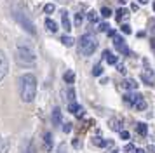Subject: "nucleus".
Wrapping results in <instances>:
<instances>
[{
    "mask_svg": "<svg viewBox=\"0 0 155 153\" xmlns=\"http://www.w3.org/2000/svg\"><path fill=\"white\" fill-rule=\"evenodd\" d=\"M73 146H75V148H78V146H80V143H78V139H73Z\"/></svg>",
    "mask_w": 155,
    "mask_h": 153,
    "instance_id": "40",
    "label": "nucleus"
},
{
    "mask_svg": "<svg viewBox=\"0 0 155 153\" xmlns=\"http://www.w3.org/2000/svg\"><path fill=\"white\" fill-rule=\"evenodd\" d=\"M92 145H94V146H99V148H105V146L112 145V141H106V139L99 138V136H94V138H92Z\"/></svg>",
    "mask_w": 155,
    "mask_h": 153,
    "instance_id": "13",
    "label": "nucleus"
},
{
    "mask_svg": "<svg viewBox=\"0 0 155 153\" xmlns=\"http://www.w3.org/2000/svg\"><path fill=\"white\" fill-rule=\"evenodd\" d=\"M122 89L126 90H138V85L140 83H136V80H133V78H126V80H122Z\"/></svg>",
    "mask_w": 155,
    "mask_h": 153,
    "instance_id": "9",
    "label": "nucleus"
},
{
    "mask_svg": "<svg viewBox=\"0 0 155 153\" xmlns=\"http://www.w3.org/2000/svg\"><path fill=\"white\" fill-rule=\"evenodd\" d=\"M141 80L147 83V85H155V73L147 68L143 73H141Z\"/></svg>",
    "mask_w": 155,
    "mask_h": 153,
    "instance_id": "8",
    "label": "nucleus"
},
{
    "mask_svg": "<svg viewBox=\"0 0 155 153\" xmlns=\"http://www.w3.org/2000/svg\"><path fill=\"white\" fill-rule=\"evenodd\" d=\"M14 18H16V21H18V23H19V24H21V26L25 28V30H26L30 35H35V33H37V31H35V26H33V23H31V21H30L26 16H23L21 12H14Z\"/></svg>",
    "mask_w": 155,
    "mask_h": 153,
    "instance_id": "4",
    "label": "nucleus"
},
{
    "mask_svg": "<svg viewBox=\"0 0 155 153\" xmlns=\"http://www.w3.org/2000/svg\"><path fill=\"white\" fill-rule=\"evenodd\" d=\"M51 118H52V125H61V122H63V115H61V110H59L58 106L52 110Z\"/></svg>",
    "mask_w": 155,
    "mask_h": 153,
    "instance_id": "10",
    "label": "nucleus"
},
{
    "mask_svg": "<svg viewBox=\"0 0 155 153\" xmlns=\"http://www.w3.org/2000/svg\"><path fill=\"white\" fill-rule=\"evenodd\" d=\"M108 125H110V129L115 131V132L122 131V120H119V118H110V120H108Z\"/></svg>",
    "mask_w": 155,
    "mask_h": 153,
    "instance_id": "12",
    "label": "nucleus"
},
{
    "mask_svg": "<svg viewBox=\"0 0 155 153\" xmlns=\"http://www.w3.org/2000/svg\"><path fill=\"white\" fill-rule=\"evenodd\" d=\"M124 103L129 104V106H134V104L138 103V101H141L143 99V96H141L138 90H131V92H127V94H124Z\"/></svg>",
    "mask_w": 155,
    "mask_h": 153,
    "instance_id": "5",
    "label": "nucleus"
},
{
    "mask_svg": "<svg viewBox=\"0 0 155 153\" xmlns=\"http://www.w3.org/2000/svg\"><path fill=\"white\" fill-rule=\"evenodd\" d=\"M45 30H47L49 33H56V31H58V24H56V21L51 19V18H47V19H45Z\"/></svg>",
    "mask_w": 155,
    "mask_h": 153,
    "instance_id": "14",
    "label": "nucleus"
},
{
    "mask_svg": "<svg viewBox=\"0 0 155 153\" xmlns=\"http://www.w3.org/2000/svg\"><path fill=\"white\" fill-rule=\"evenodd\" d=\"M63 80H64V83H68V85H71V83L75 82V73H73L71 70H66V73L63 75Z\"/></svg>",
    "mask_w": 155,
    "mask_h": 153,
    "instance_id": "17",
    "label": "nucleus"
},
{
    "mask_svg": "<svg viewBox=\"0 0 155 153\" xmlns=\"http://www.w3.org/2000/svg\"><path fill=\"white\" fill-rule=\"evenodd\" d=\"M44 143H45V150L51 151V143H52V136H51V132H45V136H44Z\"/></svg>",
    "mask_w": 155,
    "mask_h": 153,
    "instance_id": "23",
    "label": "nucleus"
},
{
    "mask_svg": "<svg viewBox=\"0 0 155 153\" xmlns=\"http://www.w3.org/2000/svg\"><path fill=\"white\" fill-rule=\"evenodd\" d=\"M68 111H70V113L82 115V108H80V104H77V103H70V104H68Z\"/></svg>",
    "mask_w": 155,
    "mask_h": 153,
    "instance_id": "20",
    "label": "nucleus"
},
{
    "mask_svg": "<svg viewBox=\"0 0 155 153\" xmlns=\"http://www.w3.org/2000/svg\"><path fill=\"white\" fill-rule=\"evenodd\" d=\"M150 0H140V4H148Z\"/></svg>",
    "mask_w": 155,
    "mask_h": 153,
    "instance_id": "42",
    "label": "nucleus"
},
{
    "mask_svg": "<svg viewBox=\"0 0 155 153\" xmlns=\"http://www.w3.org/2000/svg\"><path fill=\"white\" fill-rule=\"evenodd\" d=\"M115 2H119V4H122V5H124V4H126L127 0H115Z\"/></svg>",
    "mask_w": 155,
    "mask_h": 153,
    "instance_id": "41",
    "label": "nucleus"
},
{
    "mask_svg": "<svg viewBox=\"0 0 155 153\" xmlns=\"http://www.w3.org/2000/svg\"><path fill=\"white\" fill-rule=\"evenodd\" d=\"M63 132H71V124L70 122H66V124L63 125Z\"/></svg>",
    "mask_w": 155,
    "mask_h": 153,
    "instance_id": "33",
    "label": "nucleus"
},
{
    "mask_svg": "<svg viewBox=\"0 0 155 153\" xmlns=\"http://www.w3.org/2000/svg\"><path fill=\"white\" fill-rule=\"evenodd\" d=\"M122 31H124L126 35H129L131 33V26H129V24H122Z\"/></svg>",
    "mask_w": 155,
    "mask_h": 153,
    "instance_id": "34",
    "label": "nucleus"
},
{
    "mask_svg": "<svg viewBox=\"0 0 155 153\" xmlns=\"http://www.w3.org/2000/svg\"><path fill=\"white\" fill-rule=\"evenodd\" d=\"M112 153H119V151H112Z\"/></svg>",
    "mask_w": 155,
    "mask_h": 153,
    "instance_id": "44",
    "label": "nucleus"
},
{
    "mask_svg": "<svg viewBox=\"0 0 155 153\" xmlns=\"http://www.w3.org/2000/svg\"><path fill=\"white\" fill-rule=\"evenodd\" d=\"M117 71H119V73H122V75H124V73H126L127 70H126V66H122V64H119V66H117Z\"/></svg>",
    "mask_w": 155,
    "mask_h": 153,
    "instance_id": "35",
    "label": "nucleus"
},
{
    "mask_svg": "<svg viewBox=\"0 0 155 153\" xmlns=\"http://www.w3.org/2000/svg\"><path fill=\"white\" fill-rule=\"evenodd\" d=\"M101 16H103V18H110V16H112V9H110V7H103V9H101Z\"/></svg>",
    "mask_w": 155,
    "mask_h": 153,
    "instance_id": "27",
    "label": "nucleus"
},
{
    "mask_svg": "<svg viewBox=\"0 0 155 153\" xmlns=\"http://www.w3.org/2000/svg\"><path fill=\"white\" fill-rule=\"evenodd\" d=\"M150 24H152V31H153V35H155V21L152 19V21H150Z\"/></svg>",
    "mask_w": 155,
    "mask_h": 153,
    "instance_id": "39",
    "label": "nucleus"
},
{
    "mask_svg": "<svg viewBox=\"0 0 155 153\" xmlns=\"http://www.w3.org/2000/svg\"><path fill=\"white\" fill-rule=\"evenodd\" d=\"M103 59H105L108 64H117V56L113 54L112 50H108V49L103 50Z\"/></svg>",
    "mask_w": 155,
    "mask_h": 153,
    "instance_id": "11",
    "label": "nucleus"
},
{
    "mask_svg": "<svg viewBox=\"0 0 155 153\" xmlns=\"http://www.w3.org/2000/svg\"><path fill=\"white\" fill-rule=\"evenodd\" d=\"M35 59H37V56L30 47H25V45L18 47V50H16V61L19 63L21 66H33Z\"/></svg>",
    "mask_w": 155,
    "mask_h": 153,
    "instance_id": "3",
    "label": "nucleus"
},
{
    "mask_svg": "<svg viewBox=\"0 0 155 153\" xmlns=\"http://www.w3.org/2000/svg\"><path fill=\"white\" fill-rule=\"evenodd\" d=\"M59 2H64V0H59Z\"/></svg>",
    "mask_w": 155,
    "mask_h": 153,
    "instance_id": "45",
    "label": "nucleus"
},
{
    "mask_svg": "<svg viewBox=\"0 0 155 153\" xmlns=\"http://www.w3.org/2000/svg\"><path fill=\"white\" fill-rule=\"evenodd\" d=\"M61 44L66 45V47H71V45L75 44V40H73V37H70V35H63V37H61Z\"/></svg>",
    "mask_w": 155,
    "mask_h": 153,
    "instance_id": "21",
    "label": "nucleus"
},
{
    "mask_svg": "<svg viewBox=\"0 0 155 153\" xmlns=\"http://www.w3.org/2000/svg\"><path fill=\"white\" fill-rule=\"evenodd\" d=\"M87 19L91 21V23H98V19H99V14L96 12V11H91V12L87 14Z\"/></svg>",
    "mask_w": 155,
    "mask_h": 153,
    "instance_id": "24",
    "label": "nucleus"
},
{
    "mask_svg": "<svg viewBox=\"0 0 155 153\" xmlns=\"http://www.w3.org/2000/svg\"><path fill=\"white\" fill-rule=\"evenodd\" d=\"M153 11H155V2H153Z\"/></svg>",
    "mask_w": 155,
    "mask_h": 153,
    "instance_id": "43",
    "label": "nucleus"
},
{
    "mask_svg": "<svg viewBox=\"0 0 155 153\" xmlns=\"http://www.w3.org/2000/svg\"><path fill=\"white\" fill-rule=\"evenodd\" d=\"M92 75L94 76H101L103 75V66H101V64H96V66L92 68Z\"/></svg>",
    "mask_w": 155,
    "mask_h": 153,
    "instance_id": "26",
    "label": "nucleus"
},
{
    "mask_svg": "<svg viewBox=\"0 0 155 153\" xmlns=\"http://www.w3.org/2000/svg\"><path fill=\"white\" fill-rule=\"evenodd\" d=\"M63 97L64 99H68L70 103H73V99H75V90L68 87V89H63Z\"/></svg>",
    "mask_w": 155,
    "mask_h": 153,
    "instance_id": "18",
    "label": "nucleus"
},
{
    "mask_svg": "<svg viewBox=\"0 0 155 153\" xmlns=\"http://www.w3.org/2000/svg\"><path fill=\"white\" fill-rule=\"evenodd\" d=\"M7 151H9V141L0 136V153H7Z\"/></svg>",
    "mask_w": 155,
    "mask_h": 153,
    "instance_id": "22",
    "label": "nucleus"
},
{
    "mask_svg": "<svg viewBox=\"0 0 155 153\" xmlns=\"http://www.w3.org/2000/svg\"><path fill=\"white\" fill-rule=\"evenodd\" d=\"M133 151H134V153H147L145 150H141V148H134Z\"/></svg>",
    "mask_w": 155,
    "mask_h": 153,
    "instance_id": "37",
    "label": "nucleus"
},
{
    "mask_svg": "<svg viewBox=\"0 0 155 153\" xmlns=\"http://www.w3.org/2000/svg\"><path fill=\"white\" fill-rule=\"evenodd\" d=\"M82 21H84L82 14H77V16H75V24H77V26H80V24H82Z\"/></svg>",
    "mask_w": 155,
    "mask_h": 153,
    "instance_id": "30",
    "label": "nucleus"
},
{
    "mask_svg": "<svg viewBox=\"0 0 155 153\" xmlns=\"http://www.w3.org/2000/svg\"><path fill=\"white\" fill-rule=\"evenodd\" d=\"M117 21L119 23H122V21H126L127 18H129V11L127 9H124V7H120V9H117Z\"/></svg>",
    "mask_w": 155,
    "mask_h": 153,
    "instance_id": "15",
    "label": "nucleus"
},
{
    "mask_svg": "<svg viewBox=\"0 0 155 153\" xmlns=\"http://www.w3.org/2000/svg\"><path fill=\"white\" fill-rule=\"evenodd\" d=\"M61 23H63V28L66 30V31L71 30V23H70V18H68V12H66V11L61 12Z\"/></svg>",
    "mask_w": 155,
    "mask_h": 153,
    "instance_id": "16",
    "label": "nucleus"
},
{
    "mask_svg": "<svg viewBox=\"0 0 155 153\" xmlns=\"http://www.w3.org/2000/svg\"><path fill=\"white\" fill-rule=\"evenodd\" d=\"M44 9H45V12H47V14H52L54 11H56V7H54V4H47V5L44 7Z\"/></svg>",
    "mask_w": 155,
    "mask_h": 153,
    "instance_id": "29",
    "label": "nucleus"
},
{
    "mask_svg": "<svg viewBox=\"0 0 155 153\" xmlns=\"http://www.w3.org/2000/svg\"><path fill=\"white\" fill-rule=\"evenodd\" d=\"M133 150H134L133 145H127V146H126V151H133Z\"/></svg>",
    "mask_w": 155,
    "mask_h": 153,
    "instance_id": "38",
    "label": "nucleus"
},
{
    "mask_svg": "<svg viewBox=\"0 0 155 153\" xmlns=\"http://www.w3.org/2000/svg\"><path fill=\"white\" fill-rule=\"evenodd\" d=\"M133 108H134L136 111H143L145 108H147V103H145V99H141V101H138V103L134 104Z\"/></svg>",
    "mask_w": 155,
    "mask_h": 153,
    "instance_id": "25",
    "label": "nucleus"
},
{
    "mask_svg": "<svg viewBox=\"0 0 155 153\" xmlns=\"http://www.w3.org/2000/svg\"><path fill=\"white\" fill-rule=\"evenodd\" d=\"M136 132H138L140 136H147V132H148L147 124H143V122H138V124H136Z\"/></svg>",
    "mask_w": 155,
    "mask_h": 153,
    "instance_id": "19",
    "label": "nucleus"
},
{
    "mask_svg": "<svg viewBox=\"0 0 155 153\" xmlns=\"http://www.w3.org/2000/svg\"><path fill=\"white\" fill-rule=\"evenodd\" d=\"M9 71V61H7V56H5V52L4 50H0V82L5 78V75H7Z\"/></svg>",
    "mask_w": 155,
    "mask_h": 153,
    "instance_id": "7",
    "label": "nucleus"
},
{
    "mask_svg": "<svg viewBox=\"0 0 155 153\" xmlns=\"http://www.w3.org/2000/svg\"><path fill=\"white\" fill-rule=\"evenodd\" d=\"M113 44H115V49L119 50L120 54L129 56V47H127L126 40H124L122 37H119V35H115V37H113Z\"/></svg>",
    "mask_w": 155,
    "mask_h": 153,
    "instance_id": "6",
    "label": "nucleus"
},
{
    "mask_svg": "<svg viewBox=\"0 0 155 153\" xmlns=\"http://www.w3.org/2000/svg\"><path fill=\"white\" fill-rule=\"evenodd\" d=\"M37 96V78L33 73L19 76V97L23 103H31Z\"/></svg>",
    "mask_w": 155,
    "mask_h": 153,
    "instance_id": "1",
    "label": "nucleus"
},
{
    "mask_svg": "<svg viewBox=\"0 0 155 153\" xmlns=\"http://www.w3.org/2000/svg\"><path fill=\"white\" fill-rule=\"evenodd\" d=\"M58 153H66V143H61L58 146Z\"/></svg>",
    "mask_w": 155,
    "mask_h": 153,
    "instance_id": "31",
    "label": "nucleus"
},
{
    "mask_svg": "<svg viewBox=\"0 0 155 153\" xmlns=\"http://www.w3.org/2000/svg\"><path fill=\"white\" fill-rule=\"evenodd\" d=\"M96 49H98V40H96L94 35L85 33L80 37V40H78V54L91 56V54H94Z\"/></svg>",
    "mask_w": 155,
    "mask_h": 153,
    "instance_id": "2",
    "label": "nucleus"
},
{
    "mask_svg": "<svg viewBox=\"0 0 155 153\" xmlns=\"http://www.w3.org/2000/svg\"><path fill=\"white\" fill-rule=\"evenodd\" d=\"M108 30H110V26H108L106 23H103V24H99V31H103V33H106Z\"/></svg>",
    "mask_w": 155,
    "mask_h": 153,
    "instance_id": "32",
    "label": "nucleus"
},
{
    "mask_svg": "<svg viewBox=\"0 0 155 153\" xmlns=\"http://www.w3.org/2000/svg\"><path fill=\"white\" fill-rule=\"evenodd\" d=\"M120 138L122 139H129V132L127 131H120Z\"/></svg>",
    "mask_w": 155,
    "mask_h": 153,
    "instance_id": "36",
    "label": "nucleus"
},
{
    "mask_svg": "<svg viewBox=\"0 0 155 153\" xmlns=\"http://www.w3.org/2000/svg\"><path fill=\"white\" fill-rule=\"evenodd\" d=\"M25 153H37V148H35V143H33V141H30L28 143V148H26V151Z\"/></svg>",
    "mask_w": 155,
    "mask_h": 153,
    "instance_id": "28",
    "label": "nucleus"
}]
</instances>
